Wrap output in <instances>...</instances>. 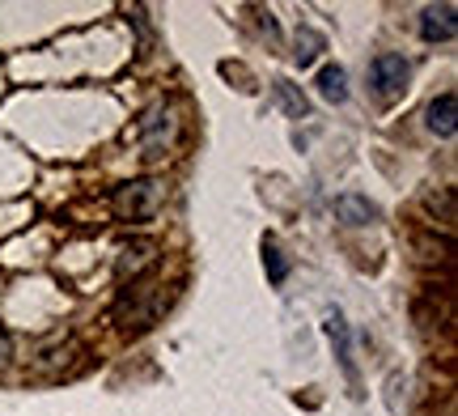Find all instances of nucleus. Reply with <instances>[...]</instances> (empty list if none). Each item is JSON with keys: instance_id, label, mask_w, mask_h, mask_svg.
Segmentation results:
<instances>
[{"instance_id": "obj_1", "label": "nucleus", "mask_w": 458, "mask_h": 416, "mask_svg": "<svg viewBox=\"0 0 458 416\" xmlns=\"http://www.w3.org/2000/svg\"><path fill=\"white\" fill-rule=\"evenodd\" d=\"M174 132H179V119H174V106H170V102H153L145 115H140V123H136V140H140V149H145L148 162L165 157Z\"/></svg>"}, {"instance_id": "obj_2", "label": "nucleus", "mask_w": 458, "mask_h": 416, "mask_svg": "<svg viewBox=\"0 0 458 416\" xmlns=\"http://www.w3.org/2000/svg\"><path fill=\"white\" fill-rule=\"evenodd\" d=\"M162 200H165V183H157V179H136V183H123L114 191L111 208L123 216V221H145V216H153L162 208Z\"/></svg>"}, {"instance_id": "obj_3", "label": "nucleus", "mask_w": 458, "mask_h": 416, "mask_svg": "<svg viewBox=\"0 0 458 416\" xmlns=\"http://www.w3.org/2000/svg\"><path fill=\"white\" fill-rule=\"evenodd\" d=\"M408 77H411V68L399 51H377L374 64H369V81H374V89L382 94V98L403 94V89H408Z\"/></svg>"}, {"instance_id": "obj_4", "label": "nucleus", "mask_w": 458, "mask_h": 416, "mask_svg": "<svg viewBox=\"0 0 458 416\" xmlns=\"http://www.w3.org/2000/svg\"><path fill=\"white\" fill-rule=\"evenodd\" d=\"M458 34V9L454 4H428L420 13V38L425 43H450Z\"/></svg>"}, {"instance_id": "obj_5", "label": "nucleus", "mask_w": 458, "mask_h": 416, "mask_svg": "<svg viewBox=\"0 0 458 416\" xmlns=\"http://www.w3.org/2000/svg\"><path fill=\"white\" fill-rule=\"evenodd\" d=\"M428 132L433 136H442V140H450V136L458 132V98H454V89H445V94H437V98L428 102Z\"/></svg>"}, {"instance_id": "obj_6", "label": "nucleus", "mask_w": 458, "mask_h": 416, "mask_svg": "<svg viewBox=\"0 0 458 416\" xmlns=\"http://www.w3.org/2000/svg\"><path fill=\"white\" fill-rule=\"evenodd\" d=\"M153 259H157V242H148V238H140V242H128V247L119 250V276H136V272H140V267H148L153 264Z\"/></svg>"}, {"instance_id": "obj_7", "label": "nucleus", "mask_w": 458, "mask_h": 416, "mask_svg": "<svg viewBox=\"0 0 458 416\" xmlns=\"http://www.w3.org/2000/svg\"><path fill=\"white\" fill-rule=\"evenodd\" d=\"M335 216L344 225H369V221H377V208L365 196H340L335 200Z\"/></svg>"}, {"instance_id": "obj_8", "label": "nucleus", "mask_w": 458, "mask_h": 416, "mask_svg": "<svg viewBox=\"0 0 458 416\" xmlns=\"http://www.w3.org/2000/svg\"><path fill=\"white\" fill-rule=\"evenodd\" d=\"M318 94L327 102H344L348 98V72H344L340 64H327V68H318Z\"/></svg>"}, {"instance_id": "obj_9", "label": "nucleus", "mask_w": 458, "mask_h": 416, "mask_svg": "<svg viewBox=\"0 0 458 416\" xmlns=\"http://www.w3.org/2000/svg\"><path fill=\"white\" fill-rule=\"evenodd\" d=\"M327 47V43H323V34L318 30H297V64L306 68V64H314V60H318V51Z\"/></svg>"}, {"instance_id": "obj_10", "label": "nucleus", "mask_w": 458, "mask_h": 416, "mask_svg": "<svg viewBox=\"0 0 458 416\" xmlns=\"http://www.w3.org/2000/svg\"><path fill=\"white\" fill-rule=\"evenodd\" d=\"M276 98L284 102V111H289L293 119H306V115H310V102H306V94H297V85L276 81Z\"/></svg>"}, {"instance_id": "obj_11", "label": "nucleus", "mask_w": 458, "mask_h": 416, "mask_svg": "<svg viewBox=\"0 0 458 416\" xmlns=\"http://www.w3.org/2000/svg\"><path fill=\"white\" fill-rule=\"evenodd\" d=\"M263 267H267V281H272V284H280L284 276H289V264H284V255H280L272 242L263 247Z\"/></svg>"}, {"instance_id": "obj_12", "label": "nucleus", "mask_w": 458, "mask_h": 416, "mask_svg": "<svg viewBox=\"0 0 458 416\" xmlns=\"http://www.w3.org/2000/svg\"><path fill=\"white\" fill-rule=\"evenodd\" d=\"M9 357H13V335H9L4 327H0V369L9 366Z\"/></svg>"}]
</instances>
